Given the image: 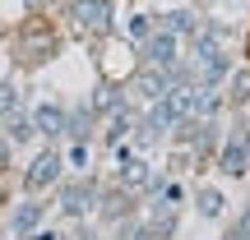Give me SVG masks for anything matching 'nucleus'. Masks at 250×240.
<instances>
[{
	"label": "nucleus",
	"instance_id": "f257e3e1",
	"mask_svg": "<svg viewBox=\"0 0 250 240\" xmlns=\"http://www.w3.org/2000/svg\"><path fill=\"white\" fill-rule=\"evenodd\" d=\"M65 33L51 23V14H23V23L9 33V51H14V65L23 70H42L61 55Z\"/></svg>",
	"mask_w": 250,
	"mask_h": 240
},
{
	"label": "nucleus",
	"instance_id": "f03ea898",
	"mask_svg": "<svg viewBox=\"0 0 250 240\" xmlns=\"http://www.w3.org/2000/svg\"><path fill=\"white\" fill-rule=\"evenodd\" d=\"M98 199H102V180L98 176H65L61 185L51 189V213L61 222L79 226V222H93L98 217Z\"/></svg>",
	"mask_w": 250,
	"mask_h": 240
},
{
	"label": "nucleus",
	"instance_id": "7ed1b4c3",
	"mask_svg": "<svg viewBox=\"0 0 250 240\" xmlns=\"http://www.w3.org/2000/svg\"><path fill=\"white\" fill-rule=\"evenodd\" d=\"M61 14L74 28V37H88V42L116 33V0H65Z\"/></svg>",
	"mask_w": 250,
	"mask_h": 240
},
{
	"label": "nucleus",
	"instance_id": "20e7f679",
	"mask_svg": "<svg viewBox=\"0 0 250 240\" xmlns=\"http://www.w3.org/2000/svg\"><path fill=\"white\" fill-rule=\"evenodd\" d=\"M65 171H70L65 152L56 148V143H42V148L28 157V166H23V194H42V199H46V194L65 180Z\"/></svg>",
	"mask_w": 250,
	"mask_h": 240
},
{
	"label": "nucleus",
	"instance_id": "39448f33",
	"mask_svg": "<svg viewBox=\"0 0 250 240\" xmlns=\"http://www.w3.org/2000/svg\"><path fill=\"white\" fill-rule=\"evenodd\" d=\"M134 55H139V65H153V70H167V65H176L181 55H186V42H181L176 33H167V28H153V33L144 37L139 46H134Z\"/></svg>",
	"mask_w": 250,
	"mask_h": 240
},
{
	"label": "nucleus",
	"instance_id": "423d86ee",
	"mask_svg": "<svg viewBox=\"0 0 250 240\" xmlns=\"http://www.w3.org/2000/svg\"><path fill=\"white\" fill-rule=\"evenodd\" d=\"M46 213H51V203H46L42 194H23L14 208H9V217H5V231L14 236V240H28L33 231H42V226H46Z\"/></svg>",
	"mask_w": 250,
	"mask_h": 240
},
{
	"label": "nucleus",
	"instance_id": "0eeeda50",
	"mask_svg": "<svg viewBox=\"0 0 250 240\" xmlns=\"http://www.w3.org/2000/svg\"><path fill=\"white\" fill-rule=\"evenodd\" d=\"M134 213H139V194L121 189L116 180H111V185H102V199H98V217H93V222H102V226H111V231H116V226H121V222H130Z\"/></svg>",
	"mask_w": 250,
	"mask_h": 240
},
{
	"label": "nucleus",
	"instance_id": "6e6552de",
	"mask_svg": "<svg viewBox=\"0 0 250 240\" xmlns=\"http://www.w3.org/2000/svg\"><path fill=\"white\" fill-rule=\"evenodd\" d=\"M213 166H218L223 180H250V148H246V139L236 129L223 134V143H218V152H213Z\"/></svg>",
	"mask_w": 250,
	"mask_h": 240
},
{
	"label": "nucleus",
	"instance_id": "1a4fd4ad",
	"mask_svg": "<svg viewBox=\"0 0 250 240\" xmlns=\"http://www.w3.org/2000/svg\"><path fill=\"white\" fill-rule=\"evenodd\" d=\"M116 180L121 189H130V194H139V203H144V194L153 189V180H158V171H153V162H148V152H130L125 162H116Z\"/></svg>",
	"mask_w": 250,
	"mask_h": 240
},
{
	"label": "nucleus",
	"instance_id": "9d476101",
	"mask_svg": "<svg viewBox=\"0 0 250 240\" xmlns=\"http://www.w3.org/2000/svg\"><path fill=\"white\" fill-rule=\"evenodd\" d=\"M167 88H171L167 70H153V65H139V70L125 79V92H130V102H134V107H153V102H158Z\"/></svg>",
	"mask_w": 250,
	"mask_h": 240
},
{
	"label": "nucleus",
	"instance_id": "9b49d317",
	"mask_svg": "<svg viewBox=\"0 0 250 240\" xmlns=\"http://www.w3.org/2000/svg\"><path fill=\"white\" fill-rule=\"evenodd\" d=\"M28 116H33L37 139H42V143H65V120H70V107L42 97V102H33V107H28Z\"/></svg>",
	"mask_w": 250,
	"mask_h": 240
},
{
	"label": "nucleus",
	"instance_id": "f8f14e48",
	"mask_svg": "<svg viewBox=\"0 0 250 240\" xmlns=\"http://www.w3.org/2000/svg\"><path fill=\"white\" fill-rule=\"evenodd\" d=\"M199 23H204V9L199 5H167V9H158V28L176 33L181 42H190V37L199 33Z\"/></svg>",
	"mask_w": 250,
	"mask_h": 240
},
{
	"label": "nucleus",
	"instance_id": "ddd939ff",
	"mask_svg": "<svg viewBox=\"0 0 250 240\" xmlns=\"http://www.w3.org/2000/svg\"><path fill=\"white\" fill-rule=\"evenodd\" d=\"M125 102H130L125 83H121V79H107V74H98V83H93V92H88V107L98 111V120H107L111 111L125 107Z\"/></svg>",
	"mask_w": 250,
	"mask_h": 240
},
{
	"label": "nucleus",
	"instance_id": "4468645a",
	"mask_svg": "<svg viewBox=\"0 0 250 240\" xmlns=\"http://www.w3.org/2000/svg\"><path fill=\"white\" fill-rule=\"evenodd\" d=\"M98 129H102V120H98V111L83 102V107H70V120H65V143H98Z\"/></svg>",
	"mask_w": 250,
	"mask_h": 240
},
{
	"label": "nucleus",
	"instance_id": "2eb2a0df",
	"mask_svg": "<svg viewBox=\"0 0 250 240\" xmlns=\"http://www.w3.org/2000/svg\"><path fill=\"white\" fill-rule=\"evenodd\" d=\"M223 97H227V111H246L250 107V55L246 60L236 55L232 74H227V83H223Z\"/></svg>",
	"mask_w": 250,
	"mask_h": 240
},
{
	"label": "nucleus",
	"instance_id": "dca6fc26",
	"mask_svg": "<svg viewBox=\"0 0 250 240\" xmlns=\"http://www.w3.org/2000/svg\"><path fill=\"white\" fill-rule=\"evenodd\" d=\"M190 199H195V213L204 217V222H223V213H227V194H223L218 185H199Z\"/></svg>",
	"mask_w": 250,
	"mask_h": 240
},
{
	"label": "nucleus",
	"instance_id": "f3484780",
	"mask_svg": "<svg viewBox=\"0 0 250 240\" xmlns=\"http://www.w3.org/2000/svg\"><path fill=\"white\" fill-rule=\"evenodd\" d=\"M0 129H5V139L14 143V148H23V143H42V139H37L33 116H28V107H23V111H14V116H5V125H0Z\"/></svg>",
	"mask_w": 250,
	"mask_h": 240
},
{
	"label": "nucleus",
	"instance_id": "a211bd4d",
	"mask_svg": "<svg viewBox=\"0 0 250 240\" xmlns=\"http://www.w3.org/2000/svg\"><path fill=\"white\" fill-rule=\"evenodd\" d=\"M153 28H158V14H153V9H134V14L125 18V33H121V37H125L130 46H139L144 37L153 33Z\"/></svg>",
	"mask_w": 250,
	"mask_h": 240
},
{
	"label": "nucleus",
	"instance_id": "6ab92c4d",
	"mask_svg": "<svg viewBox=\"0 0 250 240\" xmlns=\"http://www.w3.org/2000/svg\"><path fill=\"white\" fill-rule=\"evenodd\" d=\"M28 102H23V88H19V79L9 74V79H0V120L5 116H14V111H23Z\"/></svg>",
	"mask_w": 250,
	"mask_h": 240
},
{
	"label": "nucleus",
	"instance_id": "aec40b11",
	"mask_svg": "<svg viewBox=\"0 0 250 240\" xmlns=\"http://www.w3.org/2000/svg\"><path fill=\"white\" fill-rule=\"evenodd\" d=\"M116 240H158V236L148 231V222H144V213H134L130 222H121V226H116Z\"/></svg>",
	"mask_w": 250,
	"mask_h": 240
},
{
	"label": "nucleus",
	"instance_id": "412c9836",
	"mask_svg": "<svg viewBox=\"0 0 250 240\" xmlns=\"http://www.w3.org/2000/svg\"><path fill=\"white\" fill-rule=\"evenodd\" d=\"M14 166V143L5 139V129H0V176H5V171Z\"/></svg>",
	"mask_w": 250,
	"mask_h": 240
},
{
	"label": "nucleus",
	"instance_id": "4be33fe9",
	"mask_svg": "<svg viewBox=\"0 0 250 240\" xmlns=\"http://www.w3.org/2000/svg\"><path fill=\"white\" fill-rule=\"evenodd\" d=\"M232 129L241 134V139H246V148H250V107H246V111H236V125H232Z\"/></svg>",
	"mask_w": 250,
	"mask_h": 240
},
{
	"label": "nucleus",
	"instance_id": "5701e85b",
	"mask_svg": "<svg viewBox=\"0 0 250 240\" xmlns=\"http://www.w3.org/2000/svg\"><path fill=\"white\" fill-rule=\"evenodd\" d=\"M232 226H236V231H241V236H246V240H250V203H246V208H241V217H236V222H232Z\"/></svg>",
	"mask_w": 250,
	"mask_h": 240
},
{
	"label": "nucleus",
	"instance_id": "b1692460",
	"mask_svg": "<svg viewBox=\"0 0 250 240\" xmlns=\"http://www.w3.org/2000/svg\"><path fill=\"white\" fill-rule=\"evenodd\" d=\"M28 240H65V236H61V231H51V226H42V231H33Z\"/></svg>",
	"mask_w": 250,
	"mask_h": 240
},
{
	"label": "nucleus",
	"instance_id": "393cba45",
	"mask_svg": "<svg viewBox=\"0 0 250 240\" xmlns=\"http://www.w3.org/2000/svg\"><path fill=\"white\" fill-rule=\"evenodd\" d=\"M218 240H246V236H241V231H236V226H227V231H223V236H218Z\"/></svg>",
	"mask_w": 250,
	"mask_h": 240
},
{
	"label": "nucleus",
	"instance_id": "a878e982",
	"mask_svg": "<svg viewBox=\"0 0 250 240\" xmlns=\"http://www.w3.org/2000/svg\"><path fill=\"white\" fill-rule=\"evenodd\" d=\"M204 5H218V0H204Z\"/></svg>",
	"mask_w": 250,
	"mask_h": 240
},
{
	"label": "nucleus",
	"instance_id": "bb28decb",
	"mask_svg": "<svg viewBox=\"0 0 250 240\" xmlns=\"http://www.w3.org/2000/svg\"><path fill=\"white\" fill-rule=\"evenodd\" d=\"M0 125H5V120H0Z\"/></svg>",
	"mask_w": 250,
	"mask_h": 240
}]
</instances>
